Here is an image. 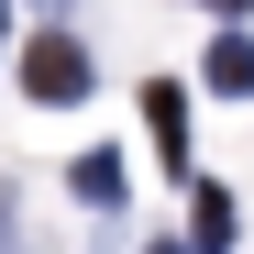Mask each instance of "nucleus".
Masks as SVG:
<instances>
[{
    "label": "nucleus",
    "instance_id": "1",
    "mask_svg": "<svg viewBox=\"0 0 254 254\" xmlns=\"http://www.w3.org/2000/svg\"><path fill=\"white\" fill-rule=\"evenodd\" d=\"M22 89H33V100H56V111H66V100H89V45H77V33H45V45L22 56Z\"/></svg>",
    "mask_w": 254,
    "mask_h": 254
},
{
    "label": "nucleus",
    "instance_id": "2",
    "mask_svg": "<svg viewBox=\"0 0 254 254\" xmlns=\"http://www.w3.org/2000/svg\"><path fill=\"white\" fill-rule=\"evenodd\" d=\"M144 133H155L166 166H188V89H166V77H155V89H144Z\"/></svg>",
    "mask_w": 254,
    "mask_h": 254
},
{
    "label": "nucleus",
    "instance_id": "5",
    "mask_svg": "<svg viewBox=\"0 0 254 254\" xmlns=\"http://www.w3.org/2000/svg\"><path fill=\"white\" fill-rule=\"evenodd\" d=\"M221 243H232V199H221V188H199V254H221Z\"/></svg>",
    "mask_w": 254,
    "mask_h": 254
},
{
    "label": "nucleus",
    "instance_id": "7",
    "mask_svg": "<svg viewBox=\"0 0 254 254\" xmlns=\"http://www.w3.org/2000/svg\"><path fill=\"white\" fill-rule=\"evenodd\" d=\"M210 11H221V22H232V11H243V0H210Z\"/></svg>",
    "mask_w": 254,
    "mask_h": 254
},
{
    "label": "nucleus",
    "instance_id": "3",
    "mask_svg": "<svg viewBox=\"0 0 254 254\" xmlns=\"http://www.w3.org/2000/svg\"><path fill=\"white\" fill-rule=\"evenodd\" d=\"M210 89H221V100H254V33H210Z\"/></svg>",
    "mask_w": 254,
    "mask_h": 254
},
{
    "label": "nucleus",
    "instance_id": "4",
    "mask_svg": "<svg viewBox=\"0 0 254 254\" xmlns=\"http://www.w3.org/2000/svg\"><path fill=\"white\" fill-rule=\"evenodd\" d=\"M77 199H89V210L122 199V155H111V144H100V155H77Z\"/></svg>",
    "mask_w": 254,
    "mask_h": 254
},
{
    "label": "nucleus",
    "instance_id": "8",
    "mask_svg": "<svg viewBox=\"0 0 254 254\" xmlns=\"http://www.w3.org/2000/svg\"><path fill=\"white\" fill-rule=\"evenodd\" d=\"M144 254H177V243H144Z\"/></svg>",
    "mask_w": 254,
    "mask_h": 254
},
{
    "label": "nucleus",
    "instance_id": "6",
    "mask_svg": "<svg viewBox=\"0 0 254 254\" xmlns=\"http://www.w3.org/2000/svg\"><path fill=\"white\" fill-rule=\"evenodd\" d=\"M0 254H33V243H22V221H0Z\"/></svg>",
    "mask_w": 254,
    "mask_h": 254
},
{
    "label": "nucleus",
    "instance_id": "9",
    "mask_svg": "<svg viewBox=\"0 0 254 254\" xmlns=\"http://www.w3.org/2000/svg\"><path fill=\"white\" fill-rule=\"evenodd\" d=\"M0 11H11V0H0ZM0 33H11V22H0Z\"/></svg>",
    "mask_w": 254,
    "mask_h": 254
}]
</instances>
